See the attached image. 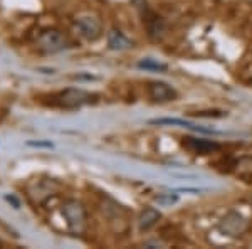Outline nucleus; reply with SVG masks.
Wrapping results in <instances>:
<instances>
[{
	"mask_svg": "<svg viewBox=\"0 0 252 249\" xmlns=\"http://www.w3.org/2000/svg\"><path fill=\"white\" fill-rule=\"evenodd\" d=\"M217 229L223 236H229V238H241L249 229V220L244 217L242 214H239V212L230 211L229 214H225L220 219Z\"/></svg>",
	"mask_w": 252,
	"mask_h": 249,
	"instance_id": "nucleus-5",
	"label": "nucleus"
},
{
	"mask_svg": "<svg viewBox=\"0 0 252 249\" xmlns=\"http://www.w3.org/2000/svg\"><path fill=\"white\" fill-rule=\"evenodd\" d=\"M150 125H166V126H182V128H189V130H195V132H204V133H217L210 128H204V126H197L195 123L189 120H182V118H157V120H152Z\"/></svg>",
	"mask_w": 252,
	"mask_h": 249,
	"instance_id": "nucleus-8",
	"label": "nucleus"
},
{
	"mask_svg": "<svg viewBox=\"0 0 252 249\" xmlns=\"http://www.w3.org/2000/svg\"><path fill=\"white\" fill-rule=\"evenodd\" d=\"M148 96L155 103H170V101L177 100L178 93L177 89L163 83V81H152V83H148Z\"/></svg>",
	"mask_w": 252,
	"mask_h": 249,
	"instance_id": "nucleus-7",
	"label": "nucleus"
},
{
	"mask_svg": "<svg viewBox=\"0 0 252 249\" xmlns=\"http://www.w3.org/2000/svg\"><path fill=\"white\" fill-rule=\"evenodd\" d=\"M155 201L158 202V204H161V206H172V204H175L178 201L175 195H172V194H168V195H157L155 197Z\"/></svg>",
	"mask_w": 252,
	"mask_h": 249,
	"instance_id": "nucleus-12",
	"label": "nucleus"
},
{
	"mask_svg": "<svg viewBox=\"0 0 252 249\" xmlns=\"http://www.w3.org/2000/svg\"><path fill=\"white\" fill-rule=\"evenodd\" d=\"M0 246H2V243H0Z\"/></svg>",
	"mask_w": 252,
	"mask_h": 249,
	"instance_id": "nucleus-14",
	"label": "nucleus"
},
{
	"mask_svg": "<svg viewBox=\"0 0 252 249\" xmlns=\"http://www.w3.org/2000/svg\"><path fill=\"white\" fill-rule=\"evenodd\" d=\"M69 47V39L64 32L58 29H47L37 37V49L44 54H58Z\"/></svg>",
	"mask_w": 252,
	"mask_h": 249,
	"instance_id": "nucleus-4",
	"label": "nucleus"
},
{
	"mask_svg": "<svg viewBox=\"0 0 252 249\" xmlns=\"http://www.w3.org/2000/svg\"><path fill=\"white\" fill-rule=\"evenodd\" d=\"M31 146H49V148H51V143H34V142H31V143H29Z\"/></svg>",
	"mask_w": 252,
	"mask_h": 249,
	"instance_id": "nucleus-13",
	"label": "nucleus"
},
{
	"mask_svg": "<svg viewBox=\"0 0 252 249\" xmlns=\"http://www.w3.org/2000/svg\"><path fill=\"white\" fill-rule=\"evenodd\" d=\"M138 68L140 69H145V71H153V72H165L168 66L165 63L158 59H153V58H143L138 63Z\"/></svg>",
	"mask_w": 252,
	"mask_h": 249,
	"instance_id": "nucleus-11",
	"label": "nucleus"
},
{
	"mask_svg": "<svg viewBox=\"0 0 252 249\" xmlns=\"http://www.w3.org/2000/svg\"><path fill=\"white\" fill-rule=\"evenodd\" d=\"M161 214L153 207H146V209L140 214V219H138V224H140L141 231H150L153 226H157V222L160 220Z\"/></svg>",
	"mask_w": 252,
	"mask_h": 249,
	"instance_id": "nucleus-10",
	"label": "nucleus"
},
{
	"mask_svg": "<svg viewBox=\"0 0 252 249\" xmlns=\"http://www.w3.org/2000/svg\"><path fill=\"white\" fill-rule=\"evenodd\" d=\"M182 146L192 155H210L220 150V145L214 140H207V138H193L185 137L182 140Z\"/></svg>",
	"mask_w": 252,
	"mask_h": 249,
	"instance_id": "nucleus-6",
	"label": "nucleus"
},
{
	"mask_svg": "<svg viewBox=\"0 0 252 249\" xmlns=\"http://www.w3.org/2000/svg\"><path fill=\"white\" fill-rule=\"evenodd\" d=\"M96 101H97V95L84 91V89H78V88L64 89L63 93H59V95L56 96V103H58L61 108H66V109H76L84 105H93V103H96Z\"/></svg>",
	"mask_w": 252,
	"mask_h": 249,
	"instance_id": "nucleus-2",
	"label": "nucleus"
},
{
	"mask_svg": "<svg viewBox=\"0 0 252 249\" xmlns=\"http://www.w3.org/2000/svg\"><path fill=\"white\" fill-rule=\"evenodd\" d=\"M108 47L111 49V51H126V49L135 47V42L126 37L121 31L113 29L108 34Z\"/></svg>",
	"mask_w": 252,
	"mask_h": 249,
	"instance_id": "nucleus-9",
	"label": "nucleus"
},
{
	"mask_svg": "<svg viewBox=\"0 0 252 249\" xmlns=\"http://www.w3.org/2000/svg\"><path fill=\"white\" fill-rule=\"evenodd\" d=\"M63 217L66 219V224L72 234H83L88 224V212L86 207L79 201L69 199L63 204Z\"/></svg>",
	"mask_w": 252,
	"mask_h": 249,
	"instance_id": "nucleus-1",
	"label": "nucleus"
},
{
	"mask_svg": "<svg viewBox=\"0 0 252 249\" xmlns=\"http://www.w3.org/2000/svg\"><path fill=\"white\" fill-rule=\"evenodd\" d=\"M76 32L88 42H96L103 36V22L94 14H81L74 19Z\"/></svg>",
	"mask_w": 252,
	"mask_h": 249,
	"instance_id": "nucleus-3",
	"label": "nucleus"
}]
</instances>
